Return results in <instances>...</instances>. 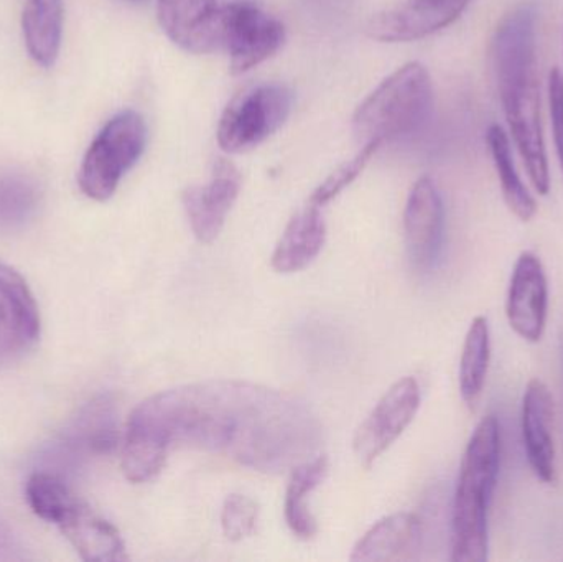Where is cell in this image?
Returning <instances> with one entry per match:
<instances>
[{"label":"cell","mask_w":563,"mask_h":562,"mask_svg":"<svg viewBox=\"0 0 563 562\" xmlns=\"http://www.w3.org/2000/svg\"><path fill=\"white\" fill-rule=\"evenodd\" d=\"M321 422L297 396L240 379L165 389L142 401L122 434V472L132 484L161 474L172 445L223 455L264 474L308 461Z\"/></svg>","instance_id":"cell-1"},{"label":"cell","mask_w":563,"mask_h":562,"mask_svg":"<svg viewBox=\"0 0 563 562\" xmlns=\"http://www.w3.org/2000/svg\"><path fill=\"white\" fill-rule=\"evenodd\" d=\"M536 12L522 5L509 13L493 43L496 79L503 109L519 154L539 195L551 190L548 154L541 121Z\"/></svg>","instance_id":"cell-2"},{"label":"cell","mask_w":563,"mask_h":562,"mask_svg":"<svg viewBox=\"0 0 563 562\" xmlns=\"http://www.w3.org/2000/svg\"><path fill=\"white\" fill-rule=\"evenodd\" d=\"M501 465L496 416L482 419L463 454L452 507V561H488V515Z\"/></svg>","instance_id":"cell-3"},{"label":"cell","mask_w":563,"mask_h":562,"mask_svg":"<svg viewBox=\"0 0 563 562\" xmlns=\"http://www.w3.org/2000/svg\"><path fill=\"white\" fill-rule=\"evenodd\" d=\"M433 108L429 71L407 63L384 79L354 112L353 132L361 144L393 141L419 131Z\"/></svg>","instance_id":"cell-4"},{"label":"cell","mask_w":563,"mask_h":562,"mask_svg":"<svg viewBox=\"0 0 563 562\" xmlns=\"http://www.w3.org/2000/svg\"><path fill=\"white\" fill-rule=\"evenodd\" d=\"M147 144V125L137 111L119 112L96 135L79 168V188L86 197L106 201L137 164Z\"/></svg>","instance_id":"cell-5"},{"label":"cell","mask_w":563,"mask_h":562,"mask_svg":"<svg viewBox=\"0 0 563 562\" xmlns=\"http://www.w3.org/2000/svg\"><path fill=\"white\" fill-rule=\"evenodd\" d=\"M294 95L279 82L244 89L224 109L218 125V144L230 154L253 151L285 124Z\"/></svg>","instance_id":"cell-6"},{"label":"cell","mask_w":563,"mask_h":562,"mask_svg":"<svg viewBox=\"0 0 563 562\" xmlns=\"http://www.w3.org/2000/svg\"><path fill=\"white\" fill-rule=\"evenodd\" d=\"M285 42L284 23L251 2L221 7V45L233 75H244L276 55Z\"/></svg>","instance_id":"cell-7"},{"label":"cell","mask_w":563,"mask_h":562,"mask_svg":"<svg viewBox=\"0 0 563 562\" xmlns=\"http://www.w3.org/2000/svg\"><path fill=\"white\" fill-rule=\"evenodd\" d=\"M420 399V386L412 376L400 378L384 393L354 436V454L363 467L369 469L404 434L416 419Z\"/></svg>","instance_id":"cell-8"},{"label":"cell","mask_w":563,"mask_h":562,"mask_svg":"<svg viewBox=\"0 0 563 562\" xmlns=\"http://www.w3.org/2000/svg\"><path fill=\"white\" fill-rule=\"evenodd\" d=\"M52 508L45 521L56 525L63 537L73 544L82 561H128L124 540L114 525L96 514L88 504L79 500L71 491Z\"/></svg>","instance_id":"cell-9"},{"label":"cell","mask_w":563,"mask_h":562,"mask_svg":"<svg viewBox=\"0 0 563 562\" xmlns=\"http://www.w3.org/2000/svg\"><path fill=\"white\" fill-rule=\"evenodd\" d=\"M549 284L542 261L522 253L516 261L506 299V316L516 335L529 343L541 342L548 326Z\"/></svg>","instance_id":"cell-10"},{"label":"cell","mask_w":563,"mask_h":562,"mask_svg":"<svg viewBox=\"0 0 563 562\" xmlns=\"http://www.w3.org/2000/svg\"><path fill=\"white\" fill-rule=\"evenodd\" d=\"M470 0H404L377 13L367 23V35L377 42H413L452 25Z\"/></svg>","instance_id":"cell-11"},{"label":"cell","mask_w":563,"mask_h":562,"mask_svg":"<svg viewBox=\"0 0 563 562\" xmlns=\"http://www.w3.org/2000/svg\"><path fill=\"white\" fill-rule=\"evenodd\" d=\"M40 337V312L25 279L0 264V365L20 359Z\"/></svg>","instance_id":"cell-12"},{"label":"cell","mask_w":563,"mask_h":562,"mask_svg":"<svg viewBox=\"0 0 563 562\" xmlns=\"http://www.w3.org/2000/svg\"><path fill=\"white\" fill-rule=\"evenodd\" d=\"M443 201L435 181L422 177L416 181L404 211V238L413 266L420 271L432 269L442 250Z\"/></svg>","instance_id":"cell-13"},{"label":"cell","mask_w":563,"mask_h":562,"mask_svg":"<svg viewBox=\"0 0 563 562\" xmlns=\"http://www.w3.org/2000/svg\"><path fill=\"white\" fill-rule=\"evenodd\" d=\"M241 185L243 178L236 165L220 158L207 185L185 190L181 201L198 241L208 244L220 236L228 213L240 197Z\"/></svg>","instance_id":"cell-14"},{"label":"cell","mask_w":563,"mask_h":562,"mask_svg":"<svg viewBox=\"0 0 563 562\" xmlns=\"http://www.w3.org/2000/svg\"><path fill=\"white\" fill-rule=\"evenodd\" d=\"M157 15L168 38L187 52L201 55L221 46L218 0H158Z\"/></svg>","instance_id":"cell-15"},{"label":"cell","mask_w":563,"mask_h":562,"mask_svg":"<svg viewBox=\"0 0 563 562\" xmlns=\"http://www.w3.org/2000/svg\"><path fill=\"white\" fill-rule=\"evenodd\" d=\"M522 441L529 465L539 481L555 484L554 401L548 385L531 379L522 398Z\"/></svg>","instance_id":"cell-16"},{"label":"cell","mask_w":563,"mask_h":562,"mask_svg":"<svg viewBox=\"0 0 563 562\" xmlns=\"http://www.w3.org/2000/svg\"><path fill=\"white\" fill-rule=\"evenodd\" d=\"M423 525L417 515L394 514L377 521L353 548L354 562H407L419 560Z\"/></svg>","instance_id":"cell-17"},{"label":"cell","mask_w":563,"mask_h":562,"mask_svg":"<svg viewBox=\"0 0 563 562\" xmlns=\"http://www.w3.org/2000/svg\"><path fill=\"white\" fill-rule=\"evenodd\" d=\"M327 240V224L320 207L308 203L298 211L282 233L271 264L280 274L298 273L313 263Z\"/></svg>","instance_id":"cell-18"},{"label":"cell","mask_w":563,"mask_h":562,"mask_svg":"<svg viewBox=\"0 0 563 562\" xmlns=\"http://www.w3.org/2000/svg\"><path fill=\"white\" fill-rule=\"evenodd\" d=\"M23 36L30 56L49 68L58 58L63 33V0H25Z\"/></svg>","instance_id":"cell-19"},{"label":"cell","mask_w":563,"mask_h":562,"mask_svg":"<svg viewBox=\"0 0 563 562\" xmlns=\"http://www.w3.org/2000/svg\"><path fill=\"white\" fill-rule=\"evenodd\" d=\"M328 474L327 455H318L291 469L285 491L284 514L287 527L298 540L308 541L317 535L318 525L307 505V497Z\"/></svg>","instance_id":"cell-20"},{"label":"cell","mask_w":563,"mask_h":562,"mask_svg":"<svg viewBox=\"0 0 563 562\" xmlns=\"http://www.w3.org/2000/svg\"><path fill=\"white\" fill-rule=\"evenodd\" d=\"M492 362V333L488 319L483 316L473 319L463 343L460 359V395L472 411H475L485 392Z\"/></svg>","instance_id":"cell-21"},{"label":"cell","mask_w":563,"mask_h":562,"mask_svg":"<svg viewBox=\"0 0 563 562\" xmlns=\"http://www.w3.org/2000/svg\"><path fill=\"white\" fill-rule=\"evenodd\" d=\"M486 141H488L489 152H492L493 162H495L496 172L501 181L506 205L512 214L528 223L538 213V205L516 170L508 135L503 131L501 125L493 124L488 129Z\"/></svg>","instance_id":"cell-22"},{"label":"cell","mask_w":563,"mask_h":562,"mask_svg":"<svg viewBox=\"0 0 563 562\" xmlns=\"http://www.w3.org/2000/svg\"><path fill=\"white\" fill-rule=\"evenodd\" d=\"M119 444L118 412L109 398H98L82 409L71 428V445L89 454L114 451Z\"/></svg>","instance_id":"cell-23"},{"label":"cell","mask_w":563,"mask_h":562,"mask_svg":"<svg viewBox=\"0 0 563 562\" xmlns=\"http://www.w3.org/2000/svg\"><path fill=\"white\" fill-rule=\"evenodd\" d=\"M38 203L40 187L32 177L16 172H0V228L25 223Z\"/></svg>","instance_id":"cell-24"},{"label":"cell","mask_w":563,"mask_h":562,"mask_svg":"<svg viewBox=\"0 0 563 562\" xmlns=\"http://www.w3.org/2000/svg\"><path fill=\"white\" fill-rule=\"evenodd\" d=\"M380 147H383L380 142H367V144H363V147L354 155V158H351L350 162L338 167L333 174L328 175V177L318 185L317 190L311 194L308 203L323 208L324 205L334 200L344 188L350 187V185L363 174L364 168H366L373 155L376 154Z\"/></svg>","instance_id":"cell-25"},{"label":"cell","mask_w":563,"mask_h":562,"mask_svg":"<svg viewBox=\"0 0 563 562\" xmlns=\"http://www.w3.org/2000/svg\"><path fill=\"white\" fill-rule=\"evenodd\" d=\"M260 521V505L246 495L231 494L221 508V528L224 537L233 543L246 540L256 533Z\"/></svg>","instance_id":"cell-26"},{"label":"cell","mask_w":563,"mask_h":562,"mask_svg":"<svg viewBox=\"0 0 563 562\" xmlns=\"http://www.w3.org/2000/svg\"><path fill=\"white\" fill-rule=\"evenodd\" d=\"M549 99H551L552 124H554L555 145L563 172V78L558 68L549 76Z\"/></svg>","instance_id":"cell-27"},{"label":"cell","mask_w":563,"mask_h":562,"mask_svg":"<svg viewBox=\"0 0 563 562\" xmlns=\"http://www.w3.org/2000/svg\"><path fill=\"white\" fill-rule=\"evenodd\" d=\"M125 2H141V0H125Z\"/></svg>","instance_id":"cell-28"}]
</instances>
